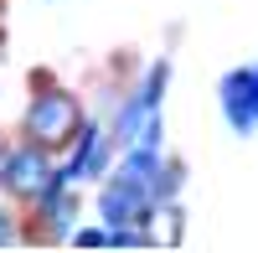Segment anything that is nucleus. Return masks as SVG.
<instances>
[{
	"mask_svg": "<svg viewBox=\"0 0 258 253\" xmlns=\"http://www.w3.org/2000/svg\"><path fill=\"white\" fill-rule=\"evenodd\" d=\"M98 165H103V140L98 135H83V150H78V160H73L68 176H93Z\"/></svg>",
	"mask_w": 258,
	"mask_h": 253,
	"instance_id": "5",
	"label": "nucleus"
},
{
	"mask_svg": "<svg viewBox=\"0 0 258 253\" xmlns=\"http://www.w3.org/2000/svg\"><path fill=\"white\" fill-rule=\"evenodd\" d=\"M248 83H253V109H258V68H248Z\"/></svg>",
	"mask_w": 258,
	"mask_h": 253,
	"instance_id": "7",
	"label": "nucleus"
},
{
	"mask_svg": "<svg viewBox=\"0 0 258 253\" xmlns=\"http://www.w3.org/2000/svg\"><path fill=\"white\" fill-rule=\"evenodd\" d=\"M6 181H11V192H21V197H47L52 171H47V160H41L36 150H16V155H11Z\"/></svg>",
	"mask_w": 258,
	"mask_h": 253,
	"instance_id": "3",
	"label": "nucleus"
},
{
	"mask_svg": "<svg viewBox=\"0 0 258 253\" xmlns=\"http://www.w3.org/2000/svg\"><path fill=\"white\" fill-rule=\"evenodd\" d=\"M6 171H11V155H6V150H0V176H6Z\"/></svg>",
	"mask_w": 258,
	"mask_h": 253,
	"instance_id": "8",
	"label": "nucleus"
},
{
	"mask_svg": "<svg viewBox=\"0 0 258 253\" xmlns=\"http://www.w3.org/2000/svg\"><path fill=\"white\" fill-rule=\"evenodd\" d=\"M11 238H16V227H11L6 217H0V243H11Z\"/></svg>",
	"mask_w": 258,
	"mask_h": 253,
	"instance_id": "6",
	"label": "nucleus"
},
{
	"mask_svg": "<svg viewBox=\"0 0 258 253\" xmlns=\"http://www.w3.org/2000/svg\"><path fill=\"white\" fill-rule=\"evenodd\" d=\"M145 207H150V192H140V186H129V181H114L109 192H103V212H109L114 222H129V217H145Z\"/></svg>",
	"mask_w": 258,
	"mask_h": 253,
	"instance_id": "4",
	"label": "nucleus"
},
{
	"mask_svg": "<svg viewBox=\"0 0 258 253\" xmlns=\"http://www.w3.org/2000/svg\"><path fill=\"white\" fill-rule=\"evenodd\" d=\"M26 130H31L36 145H68V140H78L83 124H78L73 93H41L31 103V114H26Z\"/></svg>",
	"mask_w": 258,
	"mask_h": 253,
	"instance_id": "1",
	"label": "nucleus"
},
{
	"mask_svg": "<svg viewBox=\"0 0 258 253\" xmlns=\"http://www.w3.org/2000/svg\"><path fill=\"white\" fill-rule=\"evenodd\" d=\"M222 109H227V119H232V130H238V135H248L253 124H258L248 68H243V73H227V78H222Z\"/></svg>",
	"mask_w": 258,
	"mask_h": 253,
	"instance_id": "2",
	"label": "nucleus"
}]
</instances>
